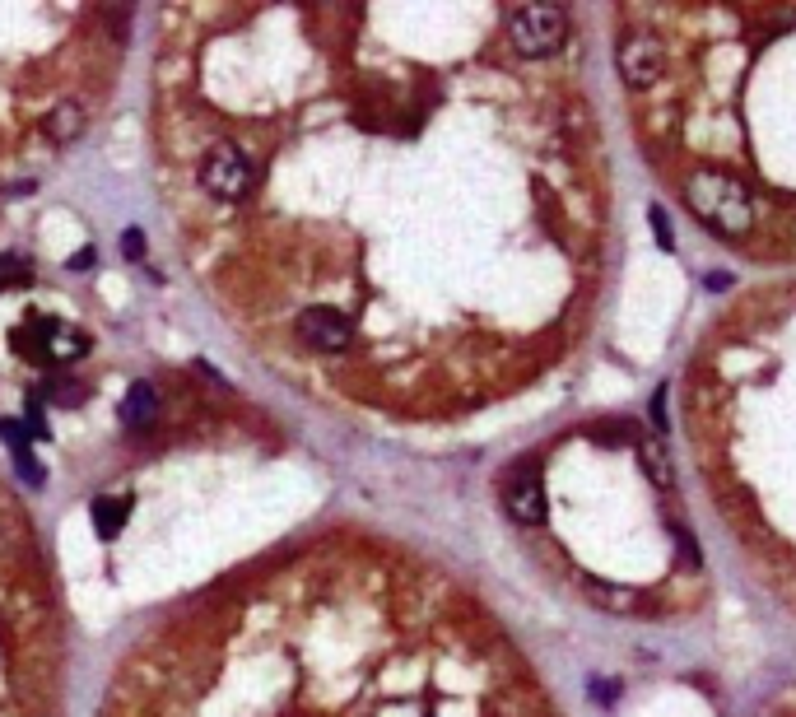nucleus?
<instances>
[{
  "mask_svg": "<svg viewBox=\"0 0 796 717\" xmlns=\"http://www.w3.org/2000/svg\"><path fill=\"white\" fill-rule=\"evenodd\" d=\"M489 19L187 0L154 14L149 159L210 308L317 401L457 415L513 373Z\"/></svg>",
  "mask_w": 796,
  "mask_h": 717,
  "instance_id": "f257e3e1",
  "label": "nucleus"
},
{
  "mask_svg": "<svg viewBox=\"0 0 796 717\" xmlns=\"http://www.w3.org/2000/svg\"><path fill=\"white\" fill-rule=\"evenodd\" d=\"M94 717H531L499 634L364 531L247 564L163 615Z\"/></svg>",
  "mask_w": 796,
  "mask_h": 717,
  "instance_id": "f03ea898",
  "label": "nucleus"
},
{
  "mask_svg": "<svg viewBox=\"0 0 796 717\" xmlns=\"http://www.w3.org/2000/svg\"><path fill=\"white\" fill-rule=\"evenodd\" d=\"M131 47V10L0 0V168L47 159L94 126Z\"/></svg>",
  "mask_w": 796,
  "mask_h": 717,
  "instance_id": "7ed1b4c3",
  "label": "nucleus"
},
{
  "mask_svg": "<svg viewBox=\"0 0 796 717\" xmlns=\"http://www.w3.org/2000/svg\"><path fill=\"white\" fill-rule=\"evenodd\" d=\"M66 620L28 508L0 480V717H66Z\"/></svg>",
  "mask_w": 796,
  "mask_h": 717,
  "instance_id": "20e7f679",
  "label": "nucleus"
},
{
  "mask_svg": "<svg viewBox=\"0 0 796 717\" xmlns=\"http://www.w3.org/2000/svg\"><path fill=\"white\" fill-rule=\"evenodd\" d=\"M680 191H685L689 210H694L703 224H713L717 233L745 238V233L755 229V201H750V191L731 173H722V168H689Z\"/></svg>",
  "mask_w": 796,
  "mask_h": 717,
  "instance_id": "39448f33",
  "label": "nucleus"
},
{
  "mask_svg": "<svg viewBox=\"0 0 796 717\" xmlns=\"http://www.w3.org/2000/svg\"><path fill=\"white\" fill-rule=\"evenodd\" d=\"M503 42H508V52L522 66L550 61L554 52H564V42H568V14L559 5H517V10H503Z\"/></svg>",
  "mask_w": 796,
  "mask_h": 717,
  "instance_id": "423d86ee",
  "label": "nucleus"
},
{
  "mask_svg": "<svg viewBox=\"0 0 796 717\" xmlns=\"http://www.w3.org/2000/svg\"><path fill=\"white\" fill-rule=\"evenodd\" d=\"M615 61H620V75L629 89H652V84L666 75V47H662V38H652V33H629V38L620 42Z\"/></svg>",
  "mask_w": 796,
  "mask_h": 717,
  "instance_id": "0eeeda50",
  "label": "nucleus"
},
{
  "mask_svg": "<svg viewBox=\"0 0 796 717\" xmlns=\"http://www.w3.org/2000/svg\"><path fill=\"white\" fill-rule=\"evenodd\" d=\"M503 508L513 517L517 527H540L545 522V485H540V475H513L508 485H503Z\"/></svg>",
  "mask_w": 796,
  "mask_h": 717,
  "instance_id": "6e6552de",
  "label": "nucleus"
},
{
  "mask_svg": "<svg viewBox=\"0 0 796 717\" xmlns=\"http://www.w3.org/2000/svg\"><path fill=\"white\" fill-rule=\"evenodd\" d=\"M582 592H587V601L601 606V610H620V615H638V610H643V601H638L629 587H615V582L582 578Z\"/></svg>",
  "mask_w": 796,
  "mask_h": 717,
  "instance_id": "1a4fd4ad",
  "label": "nucleus"
},
{
  "mask_svg": "<svg viewBox=\"0 0 796 717\" xmlns=\"http://www.w3.org/2000/svg\"><path fill=\"white\" fill-rule=\"evenodd\" d=\"M643 466H648V471H657V480H662V485H671V461H666L662 443H648V447H643Z\"/></svg>",
  "mask_w": 796,
  "mask_h": 717,
  "instance_id": "9d476101",
  "label": "nucleus"
},
{
  "mask_svg": "<svg viewBox=\"0 0 796 717\" xmlns=\"http://www.w3.org/2000/svg\"><path fill=\"white\" fill-rule=\"evenodd\" d=\"M652 224H657V238H662V247H671V224H666V210H657V205H652Z\"/></svg>",
  "mask_w": 796,
  "mask_h": 717,
  "instance_id": "9b49d317",
  "label": "nucleus"
}]
</instances>
